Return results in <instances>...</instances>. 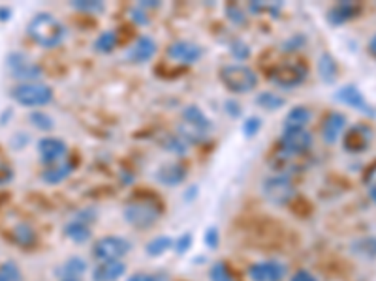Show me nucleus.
I'll use <instances>...</instances> for the list:
<instances>
[{
  "label": "nucleus",
  "instance_id": "f257e3e1",
  "mask_svg": "<svg viewBox=\"0 0 376 281\" xmlns=\"http://www.w3.org/2000/svg\"><path fill=\"white\" fill-rule=\"evenodd\" d=\"M27 32L30 36V40L38 43L40 47H46V49L59 47L64 41V38H66V28H64V25L57 19L55 15L46 14V12L36 14L30 19Z\"/></svg>",
  "mask_w": 376,
  "mask_h": 281
},
{
  "label": "nucleus",
  "instance_id": "f03ea898",
  "mask_svg": "<svg viewBox=\"0 0 376 281\" xmlns=\"http://www.w3.org/2000/svg\"><path fill=\"white\" fill-rule=\"evenodd\" d=\"M220 81L230 92L246 94L258 87V75L243 64H228L220 67Z\"/></svg>",
  "mask_w": 376,
  "mask_h": 281
},
{
  "label": "nucleus",
  "instance_id": "7ed1b4c3",
  "mask_svg": "<svg viewBox=\"0 0 376 281\" xmlns=\"http://www.w3.org/2000/svg\"><path fill=\"white\" fill-rule=\"evenodd\" d=\"M12 100L17 101L23 107H41L48 105L53 100V90L43 83H19L17 87L12 88Z\"/></svg>",
  "mask_w": 376,
  "mask_h": 281
},
{
  "label": "nucleus",
  "instance_id": "20e7f679",
  "mask_svg": "<svg viewBox=\"0 0 376 281\" xmlns=\"http://www.w3.org/2000/svg\"><path fill=\"white\" fill-rule=\"evenodd\" d=\"M261 194H264V197L269 202L282 207V205L294 201L297 189H295L294 182H292V178L288 174H273V176H269V178L264 180Z\"/></svg>",
  "mask_w": 376,
  "mask_h": 281
},
{
  "label": "nucleus",
  "instance_id": "39448f33",
  "mask_svg": "<svg viewBox=\"0 0 376 281\" xmlns=\"http://www.w3.org/2000/svg\"><path fill=\"white\" fill-rule=\"evenodd\" d=\"M130 249V240H126L123 236H103V238L95 242V246H92V257L98 262L121 261Z\"/></svg>",
  "mask_w": 376,
  "mask_h": 281
},
{
  "label": "nucleus",
  "instance_id": "423d86ee",
  "mask_svg": "<svg viewBox=\"0 0 376 281\" xmlns=\"http://www.w3.org/2000/svg\"><path fill=\"white\" fill-rule=\"evenodd\" d=\"M124 220L130 223L132 227L136 229H149L150 225H155L157 220L160 218L157 205H152L149 201H137L130 202L124 207Z\"/></svg>",
  "mask_w": 376,
  "mask_h": 281
},
{
  "label": "nucleus",
  "instance_id": "0eeeda50",
  "mask_svg": "<svg viewBox=\"0 0 376 281\" xmlns=\"http://www.w3.org/2000/svg\"><path fill=\"white\" fill-rule=\"evenodd\" d=\"M307 77V67L301 62H284L271 72V81L281 88H295Z\"/></svg>",
  "mask_w": 376,
  "mask_h": 281
},
{
  "label": "nucleus",
  "instance_id": "6e6552de",
  "mask_svg": "<svg viewBox=\"0 0 376 281\" xmlns=\"http://www.w3.org/2000/svg\"><path fill=\"white\" fill-rule=\"evenodd\" d=\"M281 152L290 156H303L307 154L313 148V135L308 134L307 129H284L279 140Z\"/></svg>",
  "mask_w": 376,
  "mask_h": 281
},
{
  "label": "nucleus",
  "instance_id": "1a4fd4ad",
  "mask_svg": "<svg viewBox=\"0 0 376 281\" xmlns=\"http://www.w3.org/2000/svg\"><path fill=\"white\" fill-rule=\"evenodd\" d=\"M8 67L10 74L21 83H36V79L41 75V67L21 53H12L8 56Z\"/></svg>",
  "mask_w": 376,
  "mask_h": 281
},
{
  "label": "nucleus",
  "instance_id": "9d476101",
  "mask_svg": "<svg viewBox=\"0 0 376 281\" xmlns=\"http://www.w3.org/2000/svg\"><path fill=\"white\" fill-rule=\"evenodd\" d=\"M373 143V129L365 124H356L354 127H350L346 135L342 137V147L344 150H348L352 154H362Z\"/></svg>",
  "mask_w": 376,
  "mask_h": 281
},
{
  "label": "nucleus",
  "instance_id": "9b49d317",
  "mask_svg": "<svg viewBox=\"0 0 376 281\" xmlns=\"http://www.w3.org/2000/svg\"><path fill=\"white\" fill-rule=\"evenodd\" d=\"M288 268L282 261H260L248 268V278L253 281H282Z\"/></svg>",
  "mask_w": 376,
  "mask_h": 281
},
{
  "label": "nucleus",
  "instance_id": "f8f14e48",
  "mask_svg": "<svg viewBox=\"0 0 376 281\" xmlns=\"http://www.w3.org/2000/svg\"><path fill=\"white\" fill-rule=\"evenodd\" d=\"M335 100L348 105V107L356 109L359 113L367 114V116H376V111L369 105V101L365 100V96L362 94V90L354 85H344L337 90Z\"/></svg>",
  "mask_w": 376,
  "mask_h": 281
},
{
  "label": "nucleus",
  "instance_id": "ddd939ff",
  "mask_svg": "<svg viewBox=\"0 0 376 281\" xmlns=\"http://www.w3.org/2000/svg\"><path fill=\"white\" fill-rule=\"evenodd\" d=\"M38 154H40L41 163H46L49 167V165L61 163L62 158L68 154V145L57 137H43L38 143Z\"/></svg>",
  "mask_w": 376,
  "mask_h": 281
},
{
  "label": "nucleus",
  "instance_id": "4468645a",
  "mask_svg": "<svg viewBox=\"0 0 376 281\" xmlns=\"http://www.w3.org/2000/svg\"><path fill=\"white\" fill-rule=\"evenodd\" d=\"M166 53L171 61L181 62V64H194L196 61H199L204 51H201V47L192 43V41H175L168 47Z\"/></svg>",
  "mask_w": 376,
  "mask_h": 281
},
{
  "label": "nucleus",
  "instance_id": "2eb2a0df",
  "mask_svg": "<svg viewBox=\"0 0 376 281\" xmlns=\"http://www.w3.org/2000/svg\"><path fill=\"white\" fill-rule=\"evenodd\" d=\"M157 53V43L149 36H139L134 43L130 45V49L126 51V59L134 64H145L149 62Z\"/></svg>",
  "mask_w": 376,
  "mask_h": 281
},
{
  "label": "nucleus",
  "instance_id": "dca6fc26",
  "mask_svg": "<svg viewBox=\"0 0 376 281\" xmlns=\"http://www.w3.org/2000/svg\"><path fill=\"white\" fill-rule=\"evenodd\" d=\"M344 127H346V116L339 111H331L321 124V137L328 145H335L344 132Z\"/></svg>",
  "mask_w": 376,
  "mask_h": 281
},
{
  "label": "nucleus",
  "instance_id": "f3484780",
  "mask_svg": "<svg viewBox=\"0 0 376 281\" xmlns=\"http://www.w3.org/2000/svg\"><path fill=\"white\" fill-rule=\"evenodd\" d=\"M362 14V6L357 2H339L333 8H329L328 12V21L333 25V27H341L348 21L356 19L357 15Z\"/></svg>",
  "mask_w": 376,
  "mask_h": 281
},
{
  "label": "nucleus",
  "instance_id": "a211bd4d",
  "mask_svg": "<svg viewBox=\"0 0 376 281\" xmlns=\"http://www.w3.org/2000/svg\"><path fill=\"white\" fill-rule=\"evenodd\" d=\"M186 169L181 163H166L157 171V180L164 186H179L185 182Z\"/></svg>",
  "mask_w": 376,
  "mask_h": 281
},
{
  "label": "nucleus",
  "instance_id": "6ab92c4d",
  "mask_svg": "<svg viewBox=\"0 0 376 281\" xmlns=\"http://www.w3.org/2000/svg\"><path fill=\"white\" fill-rule=\"evenodd\" d=\"M126 272V264L123 261L100 262L92 272V281H117Z\"/></svg>",
  "mask_w": 376,
  "mask_h": 281
},
{
  "label": "nucleus",
  "instance_id": "aec40b11",
  "mask_svg": "<svg viewBox=\"0 0 376 281\" xmlns=\"http://www.w3.org/2000/svg\"><path fill=\"white\" fill-rule=\"evenodd\" d=\"M313 121V111L305 105H295L290 109L284 118V129H305L308 122Z\"/></svg>",
  "mask_w": 376,
  "mask_h": 281
},
{
  "label": "nucleus",
  "instance_id": "412c9836",
  "mask_svg": "<svg viewBox=\"0 0 376 281\" xmlns=\"http://www.w3.org/2000/svg\"><path fill=\"white\" fill-rule=\"evenodd\" d=\"M74 171V165L68 161H62V163H55V165H49L46 171L41 173V180L46 184H61L64 178H68Z\"/></svg>",
  "mask_w": 376,
  "mask_h": 281
},
{
  "label": "nucleus",
  "instance_id": "4be33fe9",
  "mask_svg": "<svg viewBox=\"0 0 376 281\" xmlns=\"http://www.w3.org/2000/svg\"><path fill=\"white\" fill-rule=\"evenodd\" d=\"M64 234L75 244H83V242H87L92 236V231H90L87 221L74 220L64 225Z\"/></svg>",
  "mask_w": 376,
  "mask_h": 281
},
{
  "label": "nucleus",
  "instance_id": "5701e85b",
  "mask_svg": "<svg viewBox=\"0 0 376 281\" xmlns=\"http://www.w3.org/2000/svg\"><path fill=\"white\" fill-rule=\"evenodd\" d=\"M183 122H186V124H190L194 127H199V129H204L207 134H209V129L212 126L211 121L206 116V113L199 107H196V105L185 107V111H183Z\"/></svg>",
  "mask_w": 376,
  "mask_h": 281
},
{
  "label": "nucleus",
  "instance_id": "b1692460",
  "mask_svg": "<svg viewBox=\"0 0 376 281\" xmlns=\"http://www.w3.org/2000/svg\"><path fill=\"white\" fill-rule=\"evenodd\" d=\"M85 272H87V262L83 261L81 257H70L59 270L62 280H79Z\"/></svg>",
  "mask_w": 376,
  "mask_h": 281
},
{
  "label": "nucleus",
  "instance_id": "393cba45",
  "mask_svg": "<svg viewBox=\"0 0 376 281\" xmlns=\"http://www.w3.org/2000/svg\"><path fill=\"white\" fill-rule=\"evenodd\" d=\"M318 74H320V79L324 83H333L337 79V74H339V66H337L335 59L329 53L321 54L320 61H318Z\"/></svg>",
  "mask_w": 376,
  "mask_h": 281
},
{
  "label": "nucleus",
  "instance_id": "a878e982",
  "mask_svg": "<svg viewBox=\"0 0 376 281\" xmlns=\"http://www.w3.org/2000/svg\"><path fill=\"white\" fill-rule=\"evenodd\" d=\"M12 238L17 246L21 248H30V246H34L36 244V233L34 229L27 225V223H19V225H15L14 233H12Z\"/></svg>",
  "mask_w": 376,
  "mask_h": 281
},
{
  "label": "nucleus",
  "instance_id": "bb28decb",
  "mask_svg": "<svg viewBox=\"0 0 376 281\" xmlns=\"http://www.w3.org/2000/svg\"><path fill=\"white\" fill-rule=\"evenodd\" d=\"M179 137L185 140L186 145H199V143H204V140L207 139V132L183 122V124L179 126Z\"/></svg>",
  "mask_w": 376,
  "mask_h": 281
},
{
  "label": "nucleus",
  "instance_id": "cd10ccee",
  "mask_svg": "<svg viewBox=\"0 0 376 281\" xmlns=\"http://www.w3.org/2000/svg\"><path fill=\"white\" fill-rule=\"evenodd\" d=\"M352 251L363 259H376V236L359 238L352 244Z\"/></svg>",
  "mask_w": 376,
  "mask_h": 281
},
{
  "label": "nucleus",
  "instance_id": "c85d7f7f",
  "mask_svg": "<svg viewBox=\"0 0 376 281\" xmlns=\"http://www.w3.org/2000/svg\"><path fill=\"white\" fill-rule=\"evenodd\" d=\"M256 103L264 107L266 111H277V109H281L286 100H284V96L281 94H275V92H261L258 94V98H256Z\"/></svg>",
  "mask_w": 376,
  "mask_h": 281
},
{
  "label": "nucleus",
  "instance_id": "c756f323",
  "mask_svg": "<svg viewBox=\"0 0 376 281\" xmlns=\"http://www.w3.org/2000/svg\"><path fill=\"white\" fill-rule=\"evenodd\" d=\"M117 45H119V38L113 30H106L95 41V49L98 53H111V51H115Z\"/></svg>",
  "mask_w": 376,
  "mask_h": 281
},
{
  "label": "nucleus",
  "instance_id": "7c9ffc66",
  "mask_svg": "<svg viewBox=\"0 0 376 281\" xmlns=\"http://www.w3.org/2000/svg\"><path fill=\"white\" fill-rule=\"evenodd\" d=\"M173 238H170V236H158V238H155V240H150L149 244H147V253L150 255V257H158V255H164L168 249L173 248Z\"/></svg>",
  "mask_w": 376,
  "mask_h": 281
},
{
  "label": "nucleus",
  "instance_id": "2f4dec72",
  "mask_svg": "<svg viewBox=\"0 0 376 281\" xmlns=\"http://www.w3.org/2000/svg\"><path fill=\"white\" fill-rule=\"evenodd\" d=\"M0 281H21V270L14 261L0 264Z\"/></svg>",
  "mask_w": 376,
  "mask_h": 281
},
{
  "label": "nucleus",
  "instance_id": "473e14b6",
  "mask_svg": "<svg viewBox=\"0 0 376 281\" xmlns=\"http://www.w3.org/2000/svg\"><path fill=\"white\" fill-rule=\"evenodd\" d=\"M209 278L211 281H235L226 262H215L209 270Z\"/></svg>",
  "mask_w": 376,
  "mask_h": 281
},
{
  "label": "nucleus",
  "instance_id": "72a5a7b5",
  "mask_svg": "<svg viewBox=\"0 0 376 281\" xmlns=\"http://www.w3.org/2000/svg\"><path fill=\"white\" fill-rule=\"evenodd\" d=\"M30 122H32V126L38 127V129H43V132L53 129V126H55L53 118H51L48 113H43V111H34V113H30Z\"/></svg>",
  "mask_w": 376,
  "mask_h": 281
},
{
  "label": "nucleus",
  "instance_id": "f704fd0d",
  "mask_svg": "<svg viewBox=\"0 0 376 281\" xmlns=\"http://www.w3.org/2000/svg\"><path fill=\"white\" fill-rule=\"evenodd\" d=\"M164 148L166 150H170L171 154H177L183 156L186 152V143L179 135H168L164 140Z\"/></svg>",
  "mask_w": 376,
  "mask_h": 281
},
{
  "label": "nucleus",
  "instance_id": "c9c22d12",
  "mask_svg": "<svg viewBox=\"0 0 376 281\" xmlns=\"http://www.w3.org/2000/svg\"><path fill=\"white\" fill-rule=\"evenodd\" d=\"M72 8H75V10H79V12H95V14H98V12H102L103 10V4L102 2H96V0H85V2H81V0H75V2H72Z\"/></svg>",
  "mask_w": 376,
  "mask_h": 281
},
{
  "label": "nucleus",
  "instance_id": "e433bc0d",
  "mask_svg": "<svg viewBox=\"0 0 376 281\" xmlns=\"http://www.w3.org/2000/svg\"><path fill=\"white\" fill-rule=\"evenodd\" d=\"M261 127V121L258 116H250V118H246L245 124H243V134L246 137H254V135L260 132Z\"/></svg>",
  "mask_w": 376,
  "mask_h": 281
},
{
  "label": "nucleus",
  "instance_id": "4c0bfd02",
  "mask_svg": "<svg viewBox=\"0 0 376 281\" xmlns=\"http://www.w3.org/2000/svg\"><path fill=\"white\" fill-rule=\"evenodd\" d=\"M14 178V169L8 165L6 161H0V186L10 184Z\"/></svg>",
  "mask_w": 376,
  "mask_h": 281
},
{
  "label": "nucleus",
  "instance_id": "58836bf2",
  "mask_svg": "<svg viewBox=\"0 0 376 281\" xmlns=\"http://www.w3.org/2000/svg\"><path fill=\"white\" fill-rule=\"evenodd\" d=\"M226 14H228V17L233 21V23H245V14L241 12L239 6H235V4H230V6L226 8Z\"/></svg>",
  "mask_w": 376,
  "mask_h": 281
},
{
  "label": "nucleus",
  "instance_id": "ea45409f",
  "mask_svg": "<svg viewBox=\"0 0 376 281\" xmlns=\"http://www.w3.org/2000/svg\"><path fill=\"white\" fill-rule=\"evenodd\" d=\"M126 281H168V278L162 274L150 275V274H144V272H139V274L130 275V278H128Z\"/></svg>",
  "mask_w": 376,
  "mask_h": 281
},
{
  "label": "nucleus",
  "instance_id": "a19ab883",
  "mask_svg": "<svg viewBox=\"0 0 376 281\" xmlns=\"http://www.w3.org/2000/svg\"><path fill=\"white\" fill-rule=\"evenodd\" d=\"M190 242H192L190 234H183L181 238H177V240L173 242V248L177 249L179 253H185L186 249L190 248Z\"/></svg>",
  "mask_w": 376,
  "mask_h": 281
},
{
  "label": "nucleus",
  "instance_id": "79ce46f5",
  "mask_svg": "<svg viewBox=\"0 0 376 281\" xmlns=\"http://www.w3.org/2000/svg\"><path fill=\"white\" fill-rule=\"evenodd\" d=\"M232 53L237 56V59H246L250 54V49L243 43V41H235L232 43Z\"/></svg>",
  "mask_w": 376,
  "mask_h": 281
},
{
  "label": "nucleus",
  "instance_id": "37998d69",
  "mask_svg": "<svg viewBox=\"0 0 376 281\" xmlns=\"http://www.w3.org/2000/svg\"><path fill=\"white\" fill-rule=\"evenodd\" d=\"M290 281H320V280H318L313 272H308V270H297V272L290 278Z\"/></svg>",
  "mask_w": 376,
  "mask_h": 281
},
{
  "label": "nucleus",
  "instance_id": "c03bdc74",
  "mask_svg": "<svg viewBox=\"0 0 376 281\" xmlns=\"http://www.w3.org/2000/svg\"><path fill=\"white\" fill-rule=\"evenodd\" d=\"M219 238H220L219 231H217L215 227H211L206 233V242L209 248H217V246H219Z\"/></svg>",
  "mask_w": 376,
  "mask_h": 281
},
{
  "label": "nucleus",
  "instance_id": "a18cd8bd",
  "mask_svg": "<svg viewBox=\"0 0 376 281\" xmlns=\"http://www.w3.org/2000/svg\"><path fill=\"white\" fill-rule=\"evenodd\" d=\"M132 19L136 21V23H139V25H147L149 23V19H147V15H145L144 8H136V10H132Z\"/></svg>",
  "mask_w": 376,
  "mask_h": 281
},
{
  "label": "nucleus",
  "instance_id": "49530a36",
  "mask_svg": "<svg viewBox=\"0 0 376 281\" xmlns=\"http://www.w3.org/2000/svg\"><path fill=\"white\" fill-rule=\"evenodd\" d=\"M367 184L369 186H376V163L369 169V173H367Z\"/></svg>",
  "mask_w": 376,
  "mask_h": 281
},
{
  "label": "nucleus",
  "instance_id": "de8ad7c7",
  "mask_svg": "<svg viewBox=\"0 0 376 281\" xmlns=\"http://www.w3.org/2000/svg\"><path fill=\"white\" fill-rule=\"evenodd\" d=\"M369 53L373 54V56H376V34L370 38L369 41Z\"/></svg>",
  "mask_w": 376,
  "mask_h": 281
},
{
  "label": "nucleus",
  "instance_id": "09e8293b",
  "mask_svg": "<svg viewBox=\"0 0 376 281\" xmlns=\"http://www.w3.org/2000/svg\"><path fill=\"white\" fill-rule=\"evenodd\" d=\"M10 14H12V12H10L8 8H0V21L10 19Z\"/></svg>",
  "mask_w": 376,
  "mask_h": 281
},
{
  "label": "nucleus",
  "instance_id": "8fccbe9b",
  "mask_svg": "<svg viewBox=\"0 0 376 281\" xmlns=\"http://www.w3.org/2000/svg\"><path fill=\"white\" fill-rule=\"evenodd\" d=\"M369 197L370 201L376 202V186H369Z\"/></svg>",
  "mask_w": 376,
  "mask_h": 281
},
{
  "label": "nucleus",
  "instance_id": "3c124183",
  "mask_svg": "<svg viewBox=\"0 0 376 281\" xmlns=\"http://www.w3.org/2000/svg\"><path fill=\"white\" fill-rule=\"evenodd\" d=\"M62 281H81V280H62Z\"/></svg>",
  "mask_w": 376,
  "mask_h": 281
}]
</instances>
